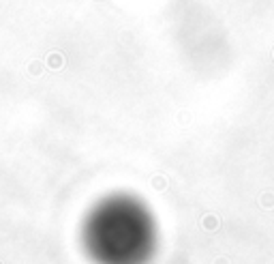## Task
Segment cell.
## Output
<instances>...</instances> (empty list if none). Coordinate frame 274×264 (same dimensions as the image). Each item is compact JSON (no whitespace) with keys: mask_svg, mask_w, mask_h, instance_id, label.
<instances>
[{"mask_svg":"<svg viewBox=\"0 0 274 264\" xmlns=\"http://www.w3.org/2000/svg\"><path fill=\"white\" fill-rule=\"evenodd\" d=\"M81 245L95 264H148L157 251V221L137 195H105L84 217Z\"/></svg>","mask_w":274,"mask_h":264,"instance_id":"6da1fadb","label":"cell"}]
</instances>
